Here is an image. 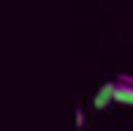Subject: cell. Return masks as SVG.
Returning <instances> with one entry per match:
<instances>
[{
    "instance_id": "1",
    "label": "cell",
    "mask_w": 133,
    "mask_h": 131,
    "mask_svg": "<svg viewBox=\"0 0 133 131\" xmlns=\"http://www.w3.org/2000/svg\"><path fill=\"white\" fill-rule=\"evenodd\" d=\"M111 101H114V82H103L98 87V93H95V98H92V106L95 109H106Z\"/></svg>"
},
{
    "instance_id": "2",
    "label": "cell",
    "mask_w": 133,
    "mask_h": 131,
    "mask_svg": "<svg viewBox=\"0 0 133 131\" xmlns=\"http://www.w3.org/2000/svg\"><path fill=\"white\" fill-rule=\"evenodd\" d=\"M114 101L125 106H133V85H125V82L114 79Z\"/></svg>"
},
{
    "instance_id": "3",
    "label": "cell",
    "mask_w": 133,
    "mask_h": 131,
    "mask_svg": "<svg viewBox=\"0 0 133 131\" xmlns=\"http://www.w3.org/2000/svg\"><path fill=\"white\" fill-rule=\"evenodd\" d=\"M84 120H87V117H84V109H76V126H84Z\"/></svg>"
},
{
    "instance_id": "4",
    "label": "cell",
    "mask_w": 133,
    "mask_h": 131,
    "mask_svg": "<svg viewBox=\"0 0 133 131\" xmlns=\"http://www.w3.org/2000/svg\"><path fill=\"white\" fill-rule=\"evenodd\" d=\"M117 82H125V85H133V76H130V74H119V76H117Z\"/></svg>"
}]
</instances>
